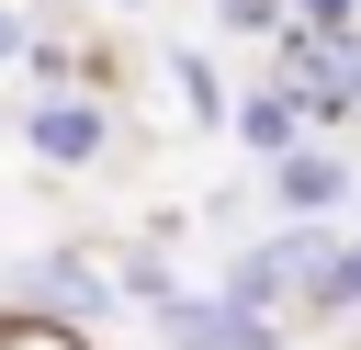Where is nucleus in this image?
<instances>
[{"label": "nucleus", "mask_w": 361, "mask_h": 350, "mask_svg": "<svg viewBox=\"0 0 361 350\" xmlns=\"http://www.w3.org/2000/svg\"><path fill=\"white\" fill-rule=\"evenodd\" d=\"M316 282H327V237H305V226L237 260V305H248V316H271V305H293V294H316Z\"/></svg>", "instance_id": "nucleus-1"}, {"label": "nucleus", "mask_w": 361, "mask_h": 350, "mask_svg": "<svg viewBox=\"0 0 361 350\" xmlns=\"http://www.w3.org/2000/svg\"><path fill=\"white\" fill-rule=\"evenodd\" d=\"M169 350H259L248 305H169Z\"/></svg>", "instance_id": "nucleus-2"}, {"label": "nucleus", "mask_w": 361, "mask_h": 350, "mask_svg": "<svg viewBox=\"0 0 361 350\" xmlns=\"http://www.w3.org/2000/svg\"><path fill=\"white\" fill-rule=\"evenodd\" d=\"M271 192H282L293 215H327V203L350 192V169H338V158H316V147H282V169H271Z\"/></svg>", "instance_id": "nucleus-3"}, {"label": "nucleus", "mask_w": 361, "mask_h": 350, "mask_svg": "<svg viewBox=\"0 0 361 350\" xmlns=\"http://www.w3.org/2000/svg\"><path fill=\"white\" fill-rule=\"evenodd\" d=\"M34 147H45V158H102V113H90V102H45V113H34Z\"/></svg>", "instance_id": "nucleus-4"}, {"label": "nucleus", "mask_w": 361, "mask_h": 350, "mask_svg": "<svg viewBox=\"0 0 361 350\" xmlns=\"http://www.w3.org/2000/svg\"><path fill=\"white\" fill-rule=\"evenodd\" d=\"M237 124H248V147H271V158H282V147H293V102H248V113H237Z\"/></svg>", "instance_id": "nucleus-5"}, {"label": "nucleus", "mask_w": 361, "mask_h": 350, "mask_svg": "<svg viewBox=\"0 0 361 350\" xmlns=\"http://www.w3.org/2000/svg\"><path fill=\"white\" fill-rule=\"evenodd\" d=\"M327 305H361V248H327V282H316Z\"/></svg>", "instance_id": "nucleus-6"}, {"label": "nucleus", "mask_w": 361, "mask_h": 350, "mask_svg": "<svg viewBox=\"0 0 361 350\" xmlns=\"http://www.w3.org/2000/svg\"><path fill=\"white\" fill-rule=\"evenodd\" d=\"M0 350H79V339H68V327H45V316H11V327H0Z\"/></svg>", "instance_id": "nucleus-7"}, {"label": "nucleus", "mask_w": 361, "mask_h": 350, "mask_svg": "<svg viewBox=\"0 0 361 350\" xmlns=\"http://www.w3.org/2000/svg\"><path fill=\"white\" fill-rule=\"evenodd\" d=\"M316 102H327V113H361V56H338V79H327Z\"/></svg>", "instance_id": "nucleus-8"}, {"label": "nucleus", "mask_w": 361, "mask_h": 350, "mask_svg": "<svg viewBox=\"0 0 361 350\" xmlns=\"http://www.w3.org/2000/svg\"><path fill=\"white\" fill-rule=\"evenodd\" d=\"M271 11H282V0H226V23H237V34H271Z\"/></svg>", "instance_id": "nucleus-9"}, {"label": "nucleus", "mask_w": 361, "mask_h": 350, "mask_svg": "<svg viewBox=\"0 0 361 350\" xmlns=\"http://www.w3.org/2000/svg\"><path fill=\"white\" fill-rule=\"evenodd\" d=\"M350 11H361V0H305V23H327V34H338Z\"/></svg>", "instance_id": "nucleus-10"}, {"label": "nucleus", "mask_w": 361, "mask_h": 350, "mask_svg": "<svg viewBox=\"0 0 361 350\" xmlns=\"http://www.w3.org/2000/svg\"><path fill=\"white\" fill-rule=\"evenodd\" d=\"M11 45H23V34H11V11H0V56H11Z\"/></svg>", "instance_id": "nucleus-11"}]
</instances>
